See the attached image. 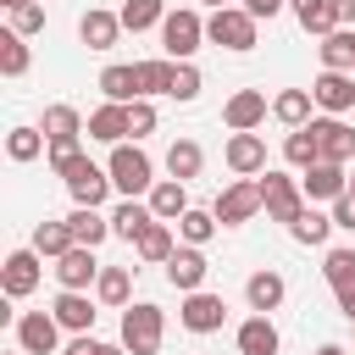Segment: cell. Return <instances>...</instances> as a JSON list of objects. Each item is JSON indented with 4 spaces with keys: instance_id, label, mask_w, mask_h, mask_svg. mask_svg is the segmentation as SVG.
Instances as JSON below:
<instances>
[{
    "instance_id": "47",
    "label": "cell",
    "mask_w": 355,
    "mask_h": 355,
    "mask_svg": "<svg viewBox=\"0 0 355 355\" xmlns=\"http://www.w3.org/2000/svg\"><path fill=\"white\" fill-rule=\"evenodd\" d=\"M333 227H349V233H355V189L333 200Z\"/></svg>"
},
{
    "instance_id": "29",
    "label": "cell",
    "mask_w": 355,
    "mask_h": 355,
    "mask_svg": "<svg viewBox=\"0 0 355 355\" xmlns=\"http://www.w3.org/2000/svg\"><path fill=\"white\" fill-rule=\"evenodd\" d=\"M78 133H89V128H83V116L72 105H50L44 111V139L50 144H78Z\"/></svg>"
},
{
    "instance_id": "48",
    "label": "cell",
    "mask_w": 355,
    "mask_h": 355,
    "mask_svg": "<svg viewBox=\"0 0 355 355\" xmlns=\"http://www.w3.org/2000/svg\"><path fill=\"white\" fill-rule=\"evenodd\" d=\"M78 155H83V150H78V144H50V172H55V178H61V172H67V166H72V161H78Z\"/></svg>"
},
{
    "instance_id": "50",
    "label": "cell",
    "mask_w": 355,
    "mask_h": 355,
    "mask_svg": "<svg viewBox=\"0 0 355 355\" xmlns=\"http://www.w3.org/2000/svg\"><path fill=\"white\" fill-rule=\"evenodd\" d=\"M333 11H338V28H349V22H355V0H333Z\"/></svg>"
},
{
    "instance_id": "14",
    "label": "cell",
    "mask_w": 355,
    "mask_h": 355,
    "mask_svg": "<svg viewBox=\"0 0 355 355\" xmlns=\"http://www.w3.org/2000/svg\"><path fill=\"white\" fill-rule=\"evenodd\" d=\"M205 272H211V261H205V250H194V244L172 250V261H166V283H172L178 294H200Z\"/></svg>"
},
{
    "instance_id": "16",
    "label": "cell",
    "mask_w": 355,
    "mask_h": 355,
    "mask_svg": "<svg viewBox=\"0 0 355 355\" xmlns=\"http://www.w3.org/2000/svg\"><path fill=\"white\" fill-rule=\"evenodd\" d=\"M311 100H316L322 111H333V116L355 111V72H322V78L311 83Z\"/></svg>"
},
{
    "instance_id": "28",
    "label": "cell",
    "mask_w": 355,
    "mask_h": 355,
    "mask_svg": "<svg viewBox=\"0 0 355 355\" xmlns=\"http://www.w3.org/2000/svg\"><path fill=\"white\" fill-rule=\"evenodd\" d=\"M322 72H355V28H338L322 39Z\"/></svg>"
},
{
    "instance_id": "40",
    "label": "cell",
    "mask_w": 355,
    "mask_h": 355,
    "mask_svg": "<svg viewBox=\"0 0 355 355\" xmlns=\"http://www.w3.org/2000/svg\"><path fill=\"white\" fill-rule=\"evenodd\" d=\"M133 67H139V94H144V100L172 89V67H178V61H166V55H161V61H133Z\"/></svg>"
},
{
    "instance_id": "37",
    "label": "cell",
    "mask_w": 355,
    "mask_h": 355,
    "mask_svg": "<svg viewBox=\"0 0 355 355\" xmlns=\"http://www.w3.org/2000/svg\"><path fill=\"white\" fill-rule=\"evenodd\" d=\"M322 277H327V288H333V294H349V288H355V250H327Z\"/></svg>"
},
{
    "instance_id": "17",
    "label": "cell",
    "mask_w": 355,
    "mask_h": 355,
    "mask_svg": "<svg viewBox=\"0 0 355 355\" xmlns=\"http://www.w3.org/2000/svg\"><path fill=\"white\" fill-rule=\"evenodd\" d=\"M78 39L89 44V50H116V39H122V17L116 11H83L78 17Z\"/></svg>"
},
{
    "instance_id": "44",
    "label": "cell",
    "mask_w": 355,
    "mask_h": 355,
    "mask_svg": "<svg viewBox=\"0 0 355 355\" xmlns=\"http://www.w3.org/2000/svg\"><path fill=\"white\" fill-rule=\"evenodd\" d=\"M128 133H133V144H139L144 133H155V105H150V100H133V105H128Z\"/></svg>"
},
{
    "instance_id": "52",
    "label": "cell",
    "mask_w": 355,
    "mask_h": 355,
    "mask_svg": "<svg viewBox=\"0 0 355 355\" xmlns=\"http://www.w3.org/2000/svg\"><path fill=\"white\" fill-rule=\"evenodd\" d=\"M316 355H349V349H338V344H322V349H316Z\"/></svg>"
},
{
    "instance_id": "8",
    "label": "cell",
    "mask_w": 355,
    "mask_h": 355,
    "mask_svg": "<svg viewBox=\"0 0 355 355\" xmlns=\"http://www.w3.org/2000/svg\"><path fill=\"white\" fill-rule=\"evenodd\" d=\"M55 344H61V322H55L50 311L17 316V349H22V355H55Z\"/></svg>"
},
{
    "instance_id": "56",
    "label": "cell",
    "mask_w": 355,
    "mask_h": 355,
    "mask_svg": "<svg viewBox=\"0 0 355 355\" xmlns=\"http://www.w3.org/2000/svg\"><path fill=\"white\" fill-rule=\"evenodd\" d=\"M349 189H355V183H349Z\"/></svg>"
},
{
    "instance_id": "9",
    "label": "cell",
    "mask_w": 355,
    "mask_h": 355,
    "mask_svg": "<svg viewBox=\"0 0 355 355\" xmlns=\"http://www.w3.org/2000/svg\"><path fill=\"white\" fill-rule=\"evenodd\" d=\"M178 322L189 327V333H216L222 322H227V305H222V294H183V305H178Z\"/></svg>"
},
{
    "instance_id": "26",
    "label": "cell",
    "mask_w": 355,
    "mask_h": 355,
    "mask_svg": "<svg viewBox=\"0 0 355 355\" xmlns=\"http://www.w3.org/2000/svg\"><path fill=\"white\" fill-rule=\"evenodd\" d=\"M100 89H105V100H116V105H133V100H144L139 94V67H105L100 72Z\"/></svg>"
},
{
    "instance_id": "10",
    "label": "cell",
    "mask_w": 355,
    "mask_h": 355,
    "mask_svg": "<svg viewBox=\"0 0 355 355\" xmlns=\"http://www.w3.org/2000/svg\"><path fill=\"white\" fill-rule=\"evenodd\" d=\"M311 133H316V144H322V161H333V166L355 161V128H349V122H338V116H311Z\"/></svg>"
},
{
    "instance_id": "15",
    "label": "cell",
    "mask_w": 355,
    "mask_h": 355,
    "mask_svg": "<svg viewBox=\"0 0 355 355\" xmlns=\"http://www.w3.org/2000/svg\"><path fill=\"white\" fill-rule=\"evenodd\" d=\"M222 122H227L233 133H255V128L266 122V94H261V89H239V94H227Z\"/></svg>"
},
{
    "instance_id": "42",
    "label": "cell",
    "mask_w": 355,
    "mask_h": 355,
    "mask_svg": "<svg viewBox=\"0 0 355 355\" xmlns=\"http://www.w3.org/2000/svg\"><path fill=\"white\" fill-rule=\"evenodd\" d=\"M288 233H294L300 244H327V233H333V216H322V211H311V205H305V211H300V222H294Z\"/></svg>"
},
{
    "instance_id": "27",
    "label": "cell",
    "mask_w": 355,
    "mask_h": 355,
    "mask_svg": "<svg viewBox=\"0 0 355 355\" xmlns=\"http://www.w3.org/2000/svg\"><path fill=\"white\" fill-rule=\"evenodd\" d=\"M311 105H316V100H311V89H283V94L272 100V116L294 133V128H305V122H311Z\"/></svg>"
},
{
    "instance_id": "22",
    "label": "cell",
    "mask_w": 355,
    "mask_h": 355,
    "mask_svg": "<svg viewBox=\"0 0 355 355\" xmlns=\"http://www.w3.org/2000/svg\"><path fill=\"white\" fill-rule=\"evenodd\" d=\"M50 316H55L67 333H89V327H94V305H89V294H72V288H61V294H55Z\"/></svg>"
},
{
    "instance_id": "20",
    "label": "cell",
    "mask_w": 355,
    "mask_h": 355,
    "mask_svg": "<svg viewBox=\"0 0 355 355\" xmlns=\"http://www.w3.org/2000/svg\"><path fill=\"white\" fill-rule=\"evenodd\" d=\"M89 139H100V144H128V105L105 100L100 111H89Z\"/></svg>"
},
{
    "instance_id": "4",
    "label": "cell",
    "mask_w": 355,
    "mask_h": 355,
    "mask_svg": "<svg viewBox=\"0 0 355 355\" xmlns=\"http://www.w3.org/2000/svg\"><path fill=\"white\" fill-rule=\"evenodd\" d=\"M261 200H266V216H272V222H283V227H294V222H300V211L311 205V200H305V189H300L288 172H261Z\"/></svg>"
},
{
    "instance_id": "1",
    "label": "cell",
    "mask_w": 355,
    "mask_h": 355,
    "mask_svg": "<svg viewBox=\"0 0 355 355\" xmlns=\"http://www.w3.org/2000/svg\"><path fill=\"white\" fill-rule=\"evenodd\" d=\"M105 172H111V189H122V200H139V194H150V189L161 183L155 166H150V155H144L139 144H111Z\"/></svg>"
},
{
    "instance_id": "41",
    "label": "cell",
    "mask_w": 355,
    "mask_h": 355,
    "mask_svg": "<svg viewBox=\"0 0 355 355\" xmlns=\"http://www.w3.org/2000/svg\"><path fill=\"white\" fill-rule=\"evenodd\" d=\"M0 72H6V78H22V72H28V44H22V33H11V28L0 33Z\"/></svg>"
},
{
    "instance_id": "25",
    "label": "cell",
    "mask_w": 355,
    "mask_h": 355,
    "mask_svg": "<svg viewBox=\"0 0 355 355\" xmlns=\"http://www.w3.org/2000/svg\"><path fill=\"white\" fill-rule=\"evenodd\" d=\"M277 327H272V316H250L244 327H239V355H277Z\"/></svg>"
},
{
    "instance_id": "13",
    "label": "cell",
    "mask_w": 355,
    "mask_h": 355,
    "mask_svg": "<svg viewBox=\"0 0 355 355\" xmlns=\"http://www.w3.org/2000/svg\"><path fill=\"white\" fill-rule=\"evenodd\" d=\"M100 272H105V266L94 261L89 244H72V250L55 261V277H61V288H72V294H83L89 283H100Z\"/></svg>"
},
{
    "instance_id": "31",
    "label": "cell",
    "mask_w": 355,
    "mask_h": 355,
    "mask_svg": "<svg viewBox=\"0 0 355 355\" xmlns=\"http://www.w3.org/2000/svg\"><path fill=\"white\" fill-rule=\"evenodd\" d=\"M200 166H205V150H200L194 139H172V150H166V172H172L178 183H189V178H200Z\"/></svg>"
},
{
    "instance_id": "11",
    "label": "cell",
    "mask_w": 355,
    "mask_h": 355,
    "mask_svg": "<svg viewBox=\"0 0 355 355\" xmlns=\"http://www.w3.org/2000/svg\"><path fill=\"white\" fill-rule=\"evenodd\" d=\"M222 161H227L233 178H261V172H266V144H261V133H233L227 150H222Z\"/></svg>"
},
{
    "instance_id": "33",
    "label": "cell",
    "mask_w": 355,
    "mask_h": 355,
    "mask_svg": "<svg viewBox=\"0 0 355 355\" xmlns=\"http://www.w3.org/2000/svg\"><path fill=\"white\" fill-rule=\"evenodd\" d=\"M67 222H72V239H78V244H89V250L111 239V216H100V211H89V205H78Z\"/></svg>"
},
{
    "instance_id": "21",
    "label": "cell",
    "mask_w": 355,
    "mask_h": 355,
    "mask_svg": "<svg viewBox=\"0 0 355 355\" xmlns=\"http://www.w3.org/2000/svg\"><path fill=\"white\" fill-rule=\"evenodd\" d=\"M150 211H155V222H178L183 211H189V183H178V178H161L150 194Z\"/></svg>"
},
{
    "instance_id": "6",
    "label": "cell",
    "mask_w": 355,
    "mask_h": 355,
    "mask_svg": "<svg viewBox=\"0 0 355 355\" xmlns=\"http://www.w3.org/2000/svg\"><path fill=\"white\" fill-rule=\"evenodd\" d=\"M205 39L222 44V50H255V17L244 6H227V11H211L205 22Z\"/></svg>"
},
{
    "instance_id": "39",
    "label": "cell",
    "mask_w": 355,
    "mask_h": 355,
    "mask_svg": "<svg viewBox=\"0 0 355 355\" xmlns=\"http://www.w3.org/2000/svg\"><path fill=\"white\" fill-rule=\"evenodd\" d=\"M94 294H100V305H128V294H133V272H128V266H105L100 283H94Z\"/></svg>"
},
{
    "instance_id": "32",
    "label": "cell",
    "mask_w": 355,
    "mask_h": 355,
    "mask_svg": "<svg viewBox=\"0 0 355 355\" xmlns=\"http://www.w3.org/2000/svg\"><path fill=\"white\" fill-rule=\"evenodd\" d=\"M72 244H78V239H72V222H39V227H33V244H28V250H39V255L61 261V255H67Z\"/></svg>"
},
{
    "instance_id": "24",
    "label": "cell",
    "mask_w": 355,
    "mask_h": 355,
    "mask_svg": "<svg viewBox=\"0 0 355 355\" xmlns=\"http://www.w3.org/2000/svg\"><path fill=\"white\" fill-rule=\"evenodd\" d=\"M288 11H294V17H300V28H305V33H316V39L338 33V11H333V0H288Z\"/></svg>"
},
{
    "instance_id": "18",
    "label": "cell",
    "mask_w": 355,
    "mask_h": 355,
    "mask_svg": "<svg viewBox=\"0 0 355 355\" xmlns=\"http://www.w3.org/2000/svg\"><path fill=\"white\" fill-rule=\"evenodd\" d=\"M283 294H288V283H283V272H272V266L250 272V283H244V300H250V311H255V316L277 311V305H283Z\"/></svg>"
},
{
    "instance_id": "43",
    "label": "cell",
    "mask_w": 355,
    "mask_h": 355,
    "mask_svg": "<svg viewBox=\"0 0 355 355\" xmlns=\"http://www.w3.org/2000/svg\"><path fill=\"white\" fill-rule=\"evenodd\" d=\"M166 94H172V100H194V94H200V67H194V61H178Z\"/></svg>"
},
{
    "instance_id": "46",
    "label": "cell",
    "mask_w": 355,
    "mask_h": 355,
    "mask_svg": "<svg viewBox=\"0 0 355 355\" xmlns=\"http://www.w3.org/2000/svg\"><path fill=\"white\" fill-rule=\"evenodd\" d=\"M61 355H122V344H100V338H89V333H78Z\"/></svg>"
},
{
    "instance_id": "53",
    "label": "cell",
    "mask_w": 355,
    "mask_h": 355,
    "mask_svg": "<svg viewBox=\"0 0 355 355\" xmlns=\"http://www.w3.org/2000/svg\"><path fill=\"white\" fill-rule=\"evenodd\" d=\"M200 6H211V11H227V0H200Z\"/></svg>"
},
{
    "instance_id": "36",
    "label": "cell",
    "mask_w": 355,
    "mask_h": 355,
    "mask_svg": "<svg viewBox=\"0 0 355 355\" xmlns=\"http://www.w3.org/2000/svg\"><path fill=\"white\" fill-rule=\"evenodd\" d=\"M216 227H222V222H216V211H194V205H189V211L178 216V233H183V244H194V250H205Z\"/></svg>"
},
{
    "instance_id": "54",
    "label": "cell",
    "mask_w": 355,
    "mask_h": 355,
    "mask_svg": "<svg viewBox=\"0 0 355 355\" xmlns=\"http://www.w3.org/2000/svg\"><path fill=\"white\" fill-rule=\"evenodd\" d=\"M0 6H6V11H17V6H33V0H0Z\"/></svg>"
},
{
    "instance_id": "38",
    "label": "cell",
    "mask_w": 355,
    "mask_h": 355,
    "mask_svg": "<svg viewBox=\"0 0 355 355\" xmlns=\"http://www.w3.org/2000/svg\"><path fill=\"white\" fill-rule=\"evenodd\" d=\"M44 144H50L44 128H11V133H6V155H11V161H39Z\"/></svg>"
},
{
    "instance_id": "45",
    "label": "cell",
    "mask_w": 355,
    "mask_h": 355,
    "mask_svg": "<svg viewBox=\"0 0 355 355\" xmlns=\"http://www.w3.org/2000/svg\"><path fill=\"white\" fill-rule=\"evenodd\" d=\"M39 28H44V6H39V0L11 11V33H22V39H28V33H39Z\"/></svg>"
},
{
    "instance_id": "55",
    "label": "cell",
    "mask_w": 355,
    "mask_h": 355,
    "mask_svg": "<svg viewBox=\"0 0 355 355\" xmlns=\"http://www.w3.org/2000/svg\"><path fill=\"white\" fill-rule=\"evenodd\" d=\"M17 355H22V349H17Z\"/></svg>"
},
{
    "instance_id": "19",
    "label": "cell",
    "mask_w": 355,
    "mask_h": 355,
    "mask_svg": "<svg viewBox=\"0 0 355 355\" xmlns=\"http://www.w3.org/2000/svg\"><path fill=\"white\" fill-rule=\"evenodd\" d=\"M300 189H305V200H338V194H349V178H344V166L316 161V166L300 178Z\"/></svg>"
},
{
    "instance_id": "49",
    "label": "cell",
    "mask_w": 355,
    "mask_h": 355,
    "mask_svg": "<svg viewBox=\"0 0 355 355\" xmlns=\"http://www.w3.org/2000/svg\"><path fill=\"white\" fill-rule=\"evenodd\" d=\"M283 6H288V0H244V11H250L255 22H261V17H277Z\"/></svg>"
},
{
    "instance_id": "2",
    "label": "cell",
    "mask_w": 355,
    "mask_h": 355,
    "mask_svg": "<svg viewBox=\"0 0 355 355\" xmlns=\"http://www.w3.org/2000/svg\"><path fill=\"white\" fill-rule=\"evenodd\" d=\"M161 333H166L161 305L139 300V305L122 311V349H128V355H155V349H161Z\"/></svg>"
},
{
    "instance_id": "30",
    "label": "cell",
    "mask_w": 355,
    "mask_h": 355,
    "mask_svg": "<svg viewBox=\"0 0 355 355\" xmlns=\"http://www.w3.org/2000/svg\"><path fill=\"white\" fill-rule=\"evenodd\" d=\"M283 161H288V166H300V172H311V166L322 161V144H316L311 122H305V128H294V133L283 139Z\"/></svg>"
},
{
    "instance_id": "7",
    "label": "cell",
    "mask_w": 355,
    "mask_h": 355,
    "mask_svg": "<svg viewBox=\"0 0 355 355\" xmlns=\"http://www.w3.org/2000/svg\"><path fill=\"white\" fill-rule=\"evenodd\" d=\"M61 178H67L72 200H78V205H89V211H100V200L111 194V172H105V166H94L89 155H78V161H72Z\"/></svg>"
},
{
    "instance_id": "5",
    "label": "cell",
    "mask_w": 355,
    "mask_h": 355,
    "mask_svg": "<svg viewBox=\"0 0 355 355\" xmlns=\"http://www.w3.org/2000/svg\"><path fill=\"white\" fill-rule=\"evenodd\" d=\"M211 211H216V222H222V227H244L255 211H266V200H261V178H233V183L216 194V205H211Z\"/></svg>"
},
{
    "instance_id": "12",
    "label": "cell",
    "mask_w": 355,
    "mask_h": 355,
    "mask_svg": "<svg viewBox=\"0 0 355 355\" xmlns=\"http://www.w3.org/2000/svg\"><path fill=\"white\" fill-rule=\"evenodd\" d=\"M39 261H44L39 250H11V255H6L0 283H6V294H11V300H22V294H33V288H39V277H44V272H39Z\"/></svg>"
},
{
    "instance_id": "51",
    "label": "cell",
    "mask_w": 355,
    "mask_h": 355,
    "mask_svg": "<svg viewBox=\"0 0 355 355\" xmlns=\"http://www.w3.org/2000/svg\"><path fill=\"white\" fill-rule=\"evenodd\" d=\"M338 311H344V316L355 322V288H349V294H338Z\"/></svg>"
},
{
    "instance_id": "34",
    "label": "cell",
    "mask_w": 355,
    "mask_h": 355,
    "mask_svg": "<svg viewBox=\"0 0 355 355\" xmlns=\"http://www.w3.org/2000/svg\"><path fill=\"white\" fill-rule=\"evenodd\" d=\"M133 250H139V261H155V266H166L178 244H172V227H166V222H150V227L139 233V244H133Z\"/></svg>"
},
{
    "instance_id": "35",
    "label": "cell",
    "mask_w": 355,
    "mask_h": 355,
    "mask_svg": "<svg viewBox=\"0 0 355 355\" xmlns=\"http://www.w3.org/2000/svg\"><path fill=\"white\" fill-rule=\"evenodd\" d=\"M122 28H133V33H144V28H161L166 22V0H122Z\"/></svg>"
},
{
    "instance_id": "23",
    "label": "cell",
    "mask_w": 355,
    "mask_h": 355,
    "mask_svg": "<svg viewBox=\"0 0 355 355\" xmlns=\"http://www.w3.org/2000/svg\"><path fill=\"white\" fill-rule=\"evenodd\" d=\"M155 222V211H150V200H122L116 211H111V233L116 239H128V244H139V233Z\"/></svg>"
},
{
    "instance_id": "3",
    "label": "cell",
    "mask_w": 355,
    "mask_h": 355,
    "mask_svg": "<svg viewBox=\"0 0 355 355\" xmlns=\"http://www.w3.org/2000/svg\"><path fill=\"white\" fill-rule=\"evenodd\" d=\"M200 39H205V22H200L194 6L166 11V22H161V50H166V61H189V55L200 50Z\"/></svg>"
}]
</instances>
